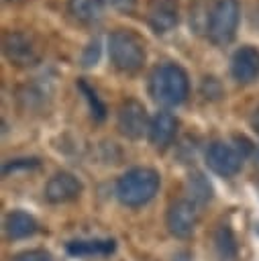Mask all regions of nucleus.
<instances>
[{"mask_svg": "<svg viewBox=\"0 0 259 261\" xmlns=\"http://www.w3.org/2000/svg\"><path fill=\"white\" fill-rule=\"evenodd\" d=\"M161 177L151 167H133L116 179L114 192L120 204L128 208H139L151 202L159 190Z\"/></svg>", "mask_w": 259, "mask_h": 261, "instance_id": "nucleus-1", "label": "nucleus"}, {"mask_svg": "<svg viewBox=\"0 0 259 261\" xmlns=\"http://www.w3.org/2000/svg\"><path fill=\"white\" fill-rule=\"evenodd\" d=\"M188 73L175 63L157 65L149 75V94L157 104L177 106L188 98Z\"/></svg>", "mask_w": 259, "mask_h": 261, "instance_id": "nucleus-2", "label": "nucleus"}, {"mask_svg": "<svg viewBox=\"0 0 259 261\" xmlns=\"http://www.w3.org/2000/svg\"><path fill=\"white\" fill-rule=\"evenodd\" d=\"M108 55L116 69L135 73L145 63V43L133 31L118 29L108 39Z\"/></svg>", "mask_w": 259, "mask_h": 261, "instance_id": "nucleus-3", "label": "nucleus"}, {"mask_svg": "<svg viewBox=\"0 0 259 261\" xmlns=\"http://www.w3.org/2000/svg\"><path fill=\"white\" fill-rule=\"evenodd\" d=\"M239 0H216L208 14V37L214 45H228L239 27Z\"/></svg>", "mask_w": 259, "mask_h": 261, "instance_id": "nucleus-4", "label": "nucleus"}, {"mask_svg": "<svg viewBox=\"0 0 259 261\" xmlns=\"http://www.w3.org/2000/svg\"><path fill=\"white\" fill-rule=\"evenodd\" d=\"M2 49H4L6 59L10 63L18 65V67L35 65L39 61V57H41L39 47L33 41V37H29L27 33H20V31H8V33H4Z\"/></svg>", "mask_w": 259, "mask_h": 261, "instance_id": "nucleus-5", "label": "nucleus"}, {"mask_svg": "<svg viewBox=\"0 0 259 261\" xmlns=\"http://www.w3.org/2000/svg\"><path fill=\"white\" fill-rule=\"evenodd\" d=\"M167 230L175 239H190L198 224V204L192 200H175L165 214Z\"/></svg>", "mask_w": 259, "mask_h": 261, "instance_id": "nucleus-6", "label": "nucleus"}, {"mask_svg": "<svg viewBox=\"0 0 259 261\" xmlns=\"http://www.w3.org/2000/svg\"><path fill=\"white\" fill-rule=\"evenodd\" d=\"M243 159L245 157L239 153V149L232 143L214 141L206 149V165H208V169H212L216 175H222V177L235 175L241 169Z\"/></svg>", "mask_w": 259, "mask_h": 261, "instance_id": "nucleus-7", "label": "nucleus"}, {"mask_svg": "<svg viewBox=\"0 0 259 261\" xmlns=\"http://www.w3.org/2000/svg\"><path fill=\"white\" fill-rule=\"evenodd\" d=\"M149 116L145 106L139 100H126L120 104L118 108V116H116V126L120 130V135H124L126 139H141L145 133H149Z\"/></svg>", "mask_w": 259, "mask_h": 261, "instance_id": "nucleus-8", "label": "nucleus"}, {"mask_svg": "<svg viewBox=\"0 0 259 261\" xmlns=\"http://www.w3.org/2000/svg\"><path fill=\"white\" fill-rule=\"evenodd\" d=\"M82 190H84V186L73 173L59 171L53 177H49V181L45 186V198L51 204H65V202L80 198Z\"/></svg>", "mask_w": 259, "mask_h": 261, "instance_id": "nucleus-9", "label": "nucleus"}, {"mask_svg": "<svg viewBox=\"0 0 259 261\" xmlns=\"http://www.w3.org/2000/svg\"><path fill=\"white\" fill-rule=\"evenodd\" d=\"M179 20V6L177 0H151L147 8V22L149 27L163 35L169 33Z\"/></svg>", "mask_w": 259, "mask_h": 261, "instance_id": "nucleus-10", "label": "nucleus"}, {"mask_svg": "<svg viewBox=\"0 0 259 261\" xmlns=\"http://www.w3.org/2000/svg\"><path fill=\"white\" fill-rule=\"evenodd\" d=\"M230 73L237 82L249 84L259 75V51L251 45H245L232 53Z\"/></svg>", "mask_w": 259, "mask_h": 261, "instance_id": "nucleus-11", "label": "nucleus"}, {"mask_svg": "<svg viewBox=\"0 0 259 261\" xmlns=\"http://www.w3.org/2000/svg\"><path fill=\"white\" fill-rule=\"evenodd\" d=\"M175 130H177V120H175V116L169 114V112H165V110H161V112H157V114L151 118V122H149V133H147V135H149L151 145H153L155 149L163 151L165 147L171 145V141H173V137H175Z\"/></svg>", "mask_w": 259, "mask_h": 261, "instance_id": "nucleus-12", "label": "nucleus"}, {"mask_svg": "<svg viewBox=\"0 0 259 261\" xmlns=\"http://www.w3.org/2000/svg\"><path fill=\"white\" fill-rule=\"evenodd\" d=\"M212 247H214V253L220 261H237L239 247H237V239H235V232H232L228 222H220L214 228Z\"/></svg>", "mask_w": 259, "mask_h": 261, "instance_id": "nucleus-13", "label": "nucleus"}, {"mask_svg": "<svg viewBox=\"0 0 259 261\" xmlns=\"http://www.w3.org/2000/svg\"><path fill=\"white\" fill-rule=\"evenodd\" d=\"M37 228H39L37 220H35L29 212H22V210L10 212V214L6 216V220H4L6 237H8V239H14V241L33 237V234L37 232Z\"/></svg>", "mask_w": 259, "mask_h": 261, "instance_id": "nucleus-14", "label": "nucleus"}, {"mask_svg": "<svg viewBox=\"0 0 259 261\" xmlns=\"http://www.w3.org/2000/svg\"><path fill=\"white\" fill-rule=\"evenodd\" d=\"M116 243L112 239H90V241H71L67 243L69 255H110L114 253Z\"/></svg>", "mask_w": 259, "mask_h": 261, "instance_id": "nucleus-15", "label": "nucleus"}, {"mask_svg": "<svg viewBox=\"0 0 259 261\" xmlns=\"http://www.w3.org/2000/svg\"><path fill=\"white\" fill-rule=\"evenodd\" d=\"M69 14L80 20V22H96L102 16V8H104V0H69L67 2Z\"/></svg>", "mask_w": 259, "mask_h": 261, "instance_id": "nucleus-16", "label": "nucleus"}, {"mask_svg": "<svg viewBox=\"0 0 259 261\" xmlns=\"http://www.w3.org/2000/svg\"><path fill=\"white\" fill-rule=\"evenodd\" d=\"M186 192L190 194L188 200H192V202H196V204H206V202H210V200H212V194H214L212 184H210L208 177H206L204 173H200V171H196V173H192V175L188 177V181H186Z\"/></svg>", "mask_w": 259, "mask_h": 261, "instance_id": "nucleus-17", "label": "nucleus"}, {"mask_svg": "<svg viewBox=\"0 0 259 261\" xmlns=\"http://www.w3.org/2000/svg\"><path fill=\"white\" fill-rule=\"evenodd\" d=\"M77 88H80V92L84 94V98H86V102H88V106H90L92 118H94L96 122H102V120L106 118V106H104V102L100 100V96L96 94V90H94L86 80H77Z\"/></svg>", "mask_w": 259, "mask_h": 261, "instance_id": "nucleus-18", "label": "nucleus"}, {"mask_svg": "<svg viewBox=\"0 0 259 261\" xmlns=\"http://www.w3.org/2000/svg\"><path fill=\"white\" fill-rule=\"evenodd\" d=\"M100 49H102L100 39H92V41L86 45L84 53H82V65H84V67L96 65V63L100 61Z\"/></svg>", "mask_w": 259, "mask_h": 261, "instance_id": "nucleus-19", "label": "nucleus"}, {"mask_svg": "<svg viewBox=\"0 0 259 261\" xmlns=\"http://www.w3.org/2000/svg\"><path fill=\"white\" fill-rule=\"evenodd\" d=\"M200 92H202L204 98L216 100V98L222 96V86H220V82L216 77H204L202 80V86H200Z\"/></svg>", "mask_w": 259, "mask_h": 261, "instance_id": "nucleus-20", "label": "nucleus"}, {"mask_svg": "<svg viewBox=\"0 0 259 261\" xmlns=\"http://www.w3.org/2000/svg\"><path fill=\"white\" fill-rule=\"evenodd\" d=\"M12 261H53V259L43 249H31V251H22V253L14 255Z\"/></svg>", "mask_w": 259, "mask_h": 261, "instance_id": "nucleus-21", "label": "nucleus"}, {"mask_svg": "<svg viewBox=\"0 0 259 261\" xmlns=\"http://www.w3.org/2000/svg\"><path fill=\"white\" fill-rule=\"evenodd\" d=\"M39 165V159L31 157V159H12L8 161L4 167H2V173L8 175L10 171H16V169H29V167H37Z\"/></svg>", "mask_w": 259, "mask_h": 261, "instance_id": "nucleus-22", "label": "nucleus"}, {"mask_svg": "<svg viewBox=\"0 0 259 261\" xmlns=\"http://www.w3.org/2000/svg\"><path fill=\"white\" fill-rule=\"evenodd\" d=\"M232 145L239 149V153H241L243 157H249V155L253 153V149H255L253 143H251L247 137H243V135H235V137H232Z\"/></svg>", "mask_w": 259, "mask_h": 261, "instance_id": "nucleus-23", "label": "nucleus"}, {"mask_svg": "<svg viewBox=\"0 0 259 261\" xmlns=\"http://www.w3.org/2000/svg\"><path fill=\"white\" fill-rule=\"evenodd\" d=\"M106 2L118 12H133L137 6V0H106Z\"/></svg>", "mask_w": 259, "mask_h": 261, "instance_id": "nucleus-24", "label": "nucleus"}, {"mask_svg": "<svg viewBox=\"0 0 259 261\" xmlns=\"http://www.w3.org/2000/svg\"><path fill=\"white\" fill-rule=\"evenodd\" d=\"M255 165L259 167V145H257V151H255Z\"/></svg>", "mask_w": 259, "mask_h": 261, "instance_id": "nucleus-25", "label": "nucleus"}]
</instances>
